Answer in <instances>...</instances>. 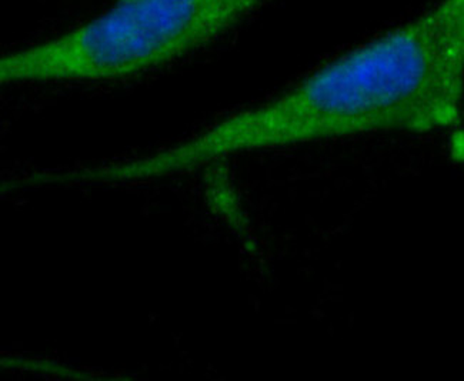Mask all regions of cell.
<instances>
[{
    "instance_id": "6da1fadb",
    "label": "cell",
    "mask_w": 464,
    "mask_h": 381,
    "mask_svg": "<svg viewBox=\"0 0 464 381\" xmlns=\"http://www.w3.org/2000/svg\"><path fill=\"white\" fill-rule=\"evenodd\" d=\"M464 100V0L343 54L279 98L180 145L129 160L131 182L182 175L235 153L367 133L458 128Z\"/></svg>"
},
{
    "instance_id": "7a4b0ae2",
    "label": "cell",
    "mask_w": 464,
    "mask_h": 381,
    "mask_svg": "<svg viewBox=\"0 0 464 381\" xmlns=\"http://www.w3.org/2000/svg\"><path fill=\"white\" fill-rule=\"evenodd\" d=\"M262 0H119L93 21L0 61V81H103L202 48Z\"/></svg>"
},
{
    "instance_id": "3957f363",
    "label": "cell",
    "mask_w": 464,
    "mask_h": 381,
    "mask_svg": "<svg viewBox=\"0 0 464 381\" xmlns=\"http://www.w3.org/2000/svg\"><path fill=\"white\" fill-rule=\"evenodd\" d=\"M448 152L450 159L464 165V123L454 128L448 143Z\"/></svg>"
}]
</instances>
